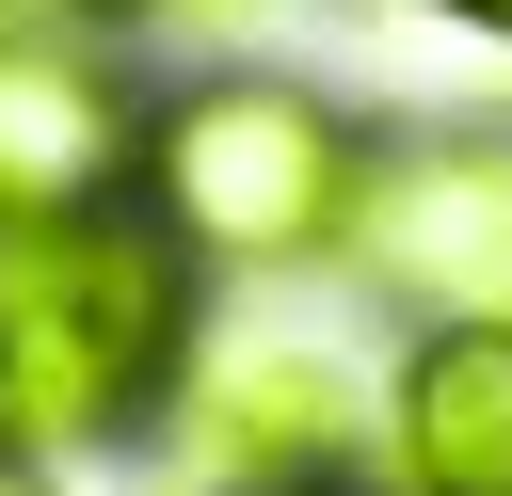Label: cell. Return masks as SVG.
Returning a JSON list of instances; mask_svg holds the SVG:
<instances>
[{"label": "cell", "mask_w": 512, "mask_h": 496, "mask_svg": "<svg viewBox=\"0 0 512 496\" xmlns=\"http://www.w3.org/2000/svg\"><path fill=\"white\" fill-rule=\"evenodd\" d=\"M192 352V256L160 240V208H32L0 224V464L96 448L128 432Z\"/></svg>", "instance_id": "cell-1"}, {"label": "cell", "mask_w": 512, "mask_h": 496, "mask_svg": "<svg viewBox=\"0 0 512 496\" xmlns=\"http://www.w3.org/2000/svg\"><path fill=\"white\" fill-rule=\"evenodd\" d=\"M144 208H160V240L208 256V272H320V256H352L368 144L336 128V96L224 64V80L160 96V128H144Z\"/></svg>", "instance_id": "cell-2"}, {"label": "cell", "mask_w": 512, "mask_h": 496, "mask_svg": "<svg viewBox=\"0 0 512 496\" xmlns=\"http://www.w3.org/2000/svg\"><path fill=\"white\" fill-rule=\"evenodd\" d=\"M176 464L208 496H320L384 448V400L320 352V336H224V352H176Z\"/></svg>", "instance_id": "cell-3"}, {"label": "cell", "mask_w": 512, "mask_h": 496, "mask_svg": "<svg viewBox=\"0 0 512 496\" xmlns=\"http://www.w3.org/2000/svg\"><path fill=\"white\" fill-rule=\"evenodd\" d=\"M128 160H144V128H128V80H112L96 16L80 0H0V224L112 208Z\"/></svg>", "instance_id": "cell-4"}, {"label": "cell", "mask_w": 512, "mask_h": 496, "mask_svg": "<svg viewBox=\"0 0 512 496\" xmlns=\"http://www.w3.org/2000/svg\"><path fill=\"white\" fill-rule=\"evenodd\" d=\"M352 256H368L400 304H432V320H512V144L464 128V144L368 160Z\"/></svg>", "instance_id": "cell-5"}, {"label": "cell", "mask_w": 512, "mask_h": 496, "mask_svg": "<svg viewBox=\"0 0 512 496\" xmlns=\"http://www.w3.org/2000/svg\"><path fill=\"white\" fill-rule=\"evenodd\" d=\"M400 496H512V320H432L384 400Z\"/></svg>", "instance_id": "cell-6"}, {"label": "cell", "mask_w": 512, "mask_h": 496, "mask_svg": "<svg viewBox=\"0 0 512 496\" xmlns=\"http://www.w3.org/2000/svg\"><path fill=\"white\" fill-rule=\"evenodd\" d=\"M432 16H464V32H512V0H432Z\"/></svg>", "instance_id": "cell-7"}, {"label": "cell", "mask_w": 512, "mask_h": 496, "mask_svg": "<svg viewBox=\"0 0 512 496\" xmlns=\"http://www.w3.org/2000/svg\"><path fill=\"white\" fill-rule=\"evenodd\" d=\"M0 496H48V480H32V464H0Z\"/></svg>", "instance_id": "cell-8"}, {"label": "cell", "mask_w": 512, "mask_h": 496, "mask_svg": "<svg viewBox=\"0 0 512 496\" xmlns=\"http://www.w3.org/2000/svg\"><path fill=\"white\" fill-rule=\"evenodd\" d=\"M80 16H160V0H80Z\"/></svg>", "instance_id": "cell-9"}, {"label": "cell", "mask_w": 512, "mask_h": 496, "mask_svg": "<svg viewBox=\"0 0 512 496\" xmlns=\"http://www.w3.org/2000/svg\"><path fill=\"white\" fill-rule=\"evenodd\" d=\"M320 496H336V480H320Z\"/></svg>", "instance_id": "cell-10"}]
</instances>
